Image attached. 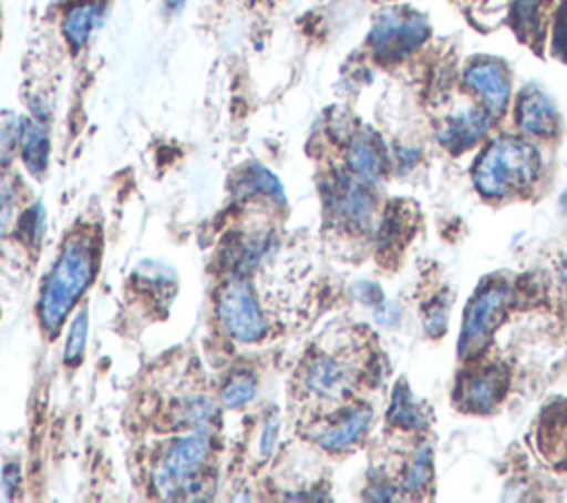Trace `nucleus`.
<instances>
[{"label":"nucleus","mask_w":567,"mask_h":503,"mask_svg":"<svg viewBox=\"0 0 567 503\" xmlns=\"http://www.w3.org/2000/svg\"><path fill=\"white\" fill-rule=\"evenodd\" d=\"M303 381L308 390L323 399H341L354 386V372L337 357H317L308 363Z\"/></svg>","instance_id":"7"},{"label":"nucleus","mask_w":567,"mask_h":503,"mask_svg":"<svg viewBox=\"0 0 567 503\" xmlns=\"http://www.w3.org/2000/svg\"><path fill=\"white\" fill-rule=\"evenodd\" d=\"M217 317L226 335L235 341L252 343L266 335V317L252 288L244 279H230L224 284L217 297Z\"/></svg>","instance_id":"3"},{"label":"nucleus","mask_w":567,"mask_h":503,"mask_svg":"<svg viewBox=\"0 0 567 503\" xmlns=\"http://www.w3.org/2000/svg\"><path fill=\"white\" fill-rule=\"evenodd\" d=\"M388 419H390L392 423H396V425H403V428L421 425V414H419L416 406L410 401V392H408L403 386H399V388L394 390Z\"/></svg>","instance_id":"19"},{"label":"nucleus","mask_w":567,"mask_h":503,"mask_svg":"<svg viewBox=\"0 0 567 503\" xmlns=\"http://www.w3.org/2000/svg\"><path fill=\"white\" fill-rule=\"evenodd\" d=\"M164 4L168 11H179L186 4V0H164Z\"/></svg>","instance_id":"27"},{"label":"nucleus","mask_w":567,"mask_h":503,"mask_svg":"<svg viewBox=\"0 0 567 503\" xmlns=\"http://www.w3.org/2000/svg\"><path fill=\"white\" fill-rule=\"evenodd\" d=\"M427 35V27L421 16L385 11L377 18L370 31V47L379 58L394 60L416 49Z\"/></svg>","instance_id":"5"},{"label":"nucleus","mask_w":567,"mask_h":503,"mask_svg":"<svg viewBox=\"0 0 567 503\" xmlns=\"http://www.w3.org/2000/svg\"><path fill=\"white\" fill-rule=\"evenodd\" d=\"M255 394H257V379L248 372H237L226 381V386L221 390V403L226 408H241Z\"/></svg>","instance_id":"18"},{"label":"nucleus","mask_w":567,"mask_h":503,"mask_svg":"<svg viewBox=\"0 0 567 503\" xmlns=\"http://www.w3.org/2000/svg\"><path fill=\"white\" fill-rule=\"evenodd\" d=\"M554 47H556V51L567 60V4H565V9L560 11L558 22H556V31H554Z\"/></svg>","instance_id":"24"},{"label":"nucleus","mask_w":567,"mask_h":503,"mask_svg":"<svg viewBox=\"0 0 567 503\" xmlns=\"http://www.w3.org/2000/svg\"><path fill=\"white\" fill-rule=\"evenodd\" d=\"M560 206H563V211L567 213V188H565V193L560 195Z\"/></svg>","instance_id":"28"},{"label":"nucleus","mask_w":567,"mask_h":503,"mask_svg":"<svg viewBox=\"0 0 567 503\" xmlns=\"http://www.w3.org/2000/svg\"><path fill=\"white\" fill-rule=\"evenodd\" d=\"M210 456V437L195 432L177 439L162 456L155 470V487L164 494H175L197 476L204 461Z\"/></svg>","instance_id":"4"},{"label":"nucleus","mask_w":567,"mask_h":503,"mask_svg":"<svg viewBox=\"0 0 567 503\" xmlns=\"http://www.w3.org/2000/svg\"><path fill=\"white\" fill-rule=\"evenodd\" d=\"M503 390L498 370H483L463 383V403L472 410H487Z\"/></svg>","instance_id":"16"},{"label":"nucleus","mask_w":567,"mask_h":503,"mask_svg":"<svg viewBox=\"0 0 567 503\" xmlns=\"http://www.w3.org/2000/svg\"><path fill=\"white\" fill-rule=\"evenodd\" d=\"M86 326H89V319H86V312L82 310L71 328H69V337H66V343H64V363L66 366H73L80 361L82 357V350H84V343H86Z\"/></svg>","instance_id":"21"},{"label":"nucleus","mask_w":567,"mask_h":503,"mask_svg":"<svg viewBox=\"0 0 567 503\" xmlns=\"http://www.w3.org/2000/svg\"><path fill=\"white\" fill-rule=\"evenodd\" d=\"M9 213H11V211H9V204H7V199H4V195H2V193H0V224H2V222H7V217H9Z\"/></svg>","instance_id":"26"},{"label":"nucleus","mask_w":567,"mask_h":503,"mask_svg":"<svg viewBox=\"0 0 567 503\" xmlns=\"http://www.w3.org/2000/svg\"><path fill=\"white\" fill-rule=\"evenodd\" d=\"M563 277H565V281H567V266H565V270H563Z\"/></svg>","instance_id":"29"},{"label":"nucleus","mask_w":567,"mask_h":503,"mask_svg":"<svg viewBox=\"0 0 567 503\" xmlns=\"http://www.w3.org/2000/svg\"><path fill=\"white\" fill-rule=\"evenodd\" d=\"M487 126H489L487 113L470 106L447 120V124L441 133V142L452 151H463V148L472 146L478 137H483Z\"/></svg>","instance_id":"12"},{"label":"nucleus","mask_w":567,"mask_h":503,"mask_svg":"<svg viewBox=\"0 0 567 503\" xmlns=\"http://www.w3.org/2000/svg\"><path fill=\"white\" fill-rule=\"evenodd\" d=\"M241 188L246 193H257V195H268V197H277L284 202V188L279 184V179L264 166L259 164H252L244 177H241Z\"/></svg>","instance_id":"17"},{"label":"nucleus","mask_w":567,"mask_h":503,"mask_svg":"<svg viewBox=\"0 0 567 503\" xmlns=\"http://www.w3.org/2000/svg\"><path fill=\"white\" fill-rule=\"evenodd\" d=\"M330 206L350 226L368 228L372 224V197L359 177H341L330 191Z\"/></svg>","instance_id":"8"},{"label":"nucleus","mask_w":567,"mask_h":503,"mask_svg":"<svg viewBox=\"0 0 567 503\" xmlns=\"http://www.w3.org/2000/svg\"><path fill=\"white\" fill-rule=\"evenodd\" d=\"M348 168L354 177L370 184L381 177L383 171V155L379 142L370 133H361L350 142L348 148Z\"/></svg>","instance_id":"13"},{"label":"nucleus","mask_w":567,"mask_h":503,"mask_svg":"<svg viewBox=\"0 0 567 503\" xmlns=\"http://www.w3.org/2000/svg\"><path fill=\"white\" fill-rule=\"evenodd\" d=\"M102 18L104 7L100 0H78L71 7H66L60 29L71 51H80L89 42L93 31L100 27Z\"/></svg>","instance_id":"10"},{"label":"nucleus","mask_w":567,"mask_h":503,"mask_svg":"<svg viewBox=\"0 0 567 503\" xmlns=\"http://www.w3.org/2000/svg\"><path fill=\"white\" fill-rule=\"evenodd\" d=\"M507 299H509V288L501 281L498 284L492 281L476 292V297L467 308V315L463 321V335L458 341V350L465 357L478 352L485 346L489 330L494 328L496 317L501 315Z\"/></svg>","instance_id":"6"},{"label":"nucleus","mask_w":567,"mask_h":503,"mask_svg":"<svg viewBox=\"0 0 567 503\" xmlns=\"http://www.w3.org/2000/svg\"><path fill=\"white\" fill-rule=\"evenodd\" d=\"M445 312H447V308H443L441 301L434 304V306L427 310V315H425V328L430 330V335H439L441 328H445V317H447Z\"/></svg>","instance_id":"23"},{"label":"nucleus","mask_w":567,"mask_h":503,"mask_svg":"<svg viewBox=\"0 0 567 503\" xmlns=\"http://www.w3.org/2000/svg\"><path fill=\"white\" fill-rule=\"evenodd\" d=\"M516 27L520 33H536L540 24V9L536 0H518L516 2Z\"/></svg>","instance_id":"22"},{"label":"nucleus","mask_w":567,"mask_h":503,"mask_svg":"<svg viewBox=\"0 0 567 503\" xmlns=\"http://www.w3.org/2000/svg\"><path fill=\"white\" fill-rule=\"evenodd\" d=\"M430 474H432V459H430V448L427 445H421L412 459V463L408 465L405 470V479H403V485L405 490H412V492H421L427 481H430Z\"/></svg>","instance_id":"20"},{"label":"nucleus","mask_w":567,"mask_h":503,"mask_svg":"<svg viewBox=\"0 0 567 503\" xmlns=\"http://www.w3.org/2000/svg\"><path fill=\"white\" fill-rule=\"evenodd\" d=\"M277 430H279V421H277V419H268V423L264 425V432H261V452H264V454H268V452L275 450Z\"/></svg>","instance_id":"25"},{"label":"nucleus","mask_w":567,"mask_h":503,"mask_svg":"<svg viewBox=\"0 0 567 503\" xmlns=\"http://www.w3.org/2000/svg\"><path fill=\"white\" fill-rule=\"evenodd\" d=\"M95 275V244L86 235H73L66 239L62 253L58 255L51 273L40 292L38 315L40 324L49 335H55L89 288Z\"/></svg>","instance_id":"1"},{"label":"nucleus","mask_w":567,"mask_h":503,"mask_svg":"<svg viewBox=\"0 0 567 503\" xmlns=\"http://www.w3.org/2000/svg\"><path fill=\"white\" fill-rule=\"evenodd\" d=\"M516 117H518V124L525 133L538 135V137L551 135L556 131V124H558V115H556L554 104L538 89L523 91V95L518 100V106H516Z\"/></svg>","instance_id":"11"},{"label":"nucleus","mask_w":567,"mask_h":503,"mask_svg":"<svg viewBox=\"0 0 567 503\" xmlns=\"http://www.w3.org/2000/svg\"><path fill=\"white\" fill-rule=\"evenodd\" d=\"M18 144L24 166L33 175H42L49 155V133L40 120H22L18 124Z\"/></svg>","instance_id":"15"},{"label":"nucleus","mask_w":567,"mask_h":503,"mask_svg":"<svg viewBox=\"0 0 567 503\" xmlns=\"http://www.w3.org/2000/svg\"><path fill=\"white\" fill-rule=\"evenodd\" d=\"M372 419V410L361 406L350 410L343 419H339L334 425H330L323 434H321V445L330 452H341L348 450L350 445H354L363 432L368 430Z\"/></svg>","instance_id":"14"},{"label":"nucleus","mask_w":567,"mask_h":503,"mask_svg":"<svg viewBox=\"0 0 567 503\" xmlns=\"http://www.w3.org/2000/svg\"><path fill=\"white\" fill-rule=\"evenodd\" d=\"M538 171L536 151L520 140L492 142L474 166V184L483 195L505 197L532 184Z\"/></svg>","instance_id":"2"},{"label":"nucleus","mask_w":567,"mask_h":503,"mask_svg":"<svg viewBox=\"0 0 567 503\" xmlns=\"http://www.w3.org/2000/svg\"><path fill=\"white\" fill-rule=\"evenodd\" d=\"M465 84L481 95V100L487 104L492 113H501L509 100V82L501 64L492 60L474 62L465 71Z\"/></svg>","instance_id":"9"}]
</instances>
